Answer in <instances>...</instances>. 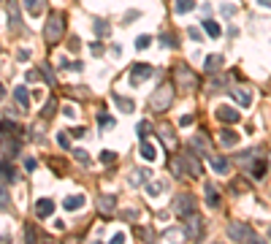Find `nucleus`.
Wrapping results in <instances>:
<instances>
[{
	"mask_svg": "<svg viewBox=\"0 0 271 244\" xmlns=\"http://www.w3.org/2000/svg\"><path fill=\"white\" fill-rule=\"evenodd\" d=\"M203 225H206V220H201V214H187V220H184V239H190V242H201L203 239Z\"/></svg>",
	"mask_w": 271,
	"mask_h": 244,
	"instance_id": "7ed1b4c3",
	"label": "nucleus"
},
{
	"mask_svg": "<svg viewBox=\"0 0 271 244\" xmlns=\"http://www.w3.org/2000/svg\"><path fill=\"white\" fill-rule=\"evenodd\" d=\"M108 33H111V27H108L103 19H98V22H95V35H98V38H106Z\"/></svg>",
	"mask_w": 271,
	"mask_h": 244,
	"instance_id": "cd10ccee",
	"label": "nucleus"
},
{
	"mask_svg": "<svg viewBox=\"0 0 271 244\" xmlns=\"http://www.w3.org/2000/svg\"><path fill=\"white\" fill-rule=\"evenodd\" d=\"M125 242V233H114V236H111V244H122Z\"/></svg>",
	"mask_w": 271,
	"mask_h": 244,
	"instance_id": "49530a36",
	"label": "nucleus"
},
{
	"mask_svg": "<svg viewBox=\"0 0 271 244\" xmlns=\"http://www.w3.org/2000/svg\"><path fill=\"white\" fill-rule=\"evenodd\" d=\"M57 141H60V147H62V149H65V147H71V138H68L65 133H60V136H57Z\"/></svg>",
	"mask_w": 271,
	"mask_h": 244,
	"instance_id": "79ce46f5",
	"label": "nucleus"
},
{
	"mask_svg": "<svg viewBox=\"0 0 271 244\" xmlns=\"http://www.w3.org/2000/svg\"><path fill=\"white\" fill-rule=\"evenodd\" d=\"M136 130H138V138H147V136H149V130H152V125H149V120H141Z\"/></svg>",
	"mask_w": 271,
	"mask_h": 244,
	"instance_id": "7c9ffc66",
	"label": "nucleus"
},
{
	"mask_svg": "<svg viewBox=\"0 0 271 244\" xmlns=\"http://www.w3.org/2000/svg\"><path fill=\"white\" fill-rule=\"evenodd\" d=\"M174 81H176V87L179 90H198V76L193 74L184 62L174 68Z\"/></svg>",
	"mask_w": 271,
	"mask_h": 244,
	"instance_id": "39448f33",
	"label": "nucleus"
},
{
	"mask_svg": "<svg viewBox=\"0 0 271 244\" xmlns=\"http://www.w3.org/2000/svg\"><path fill=\"white\" fill-rule=\"evenodd\" d=\"M193 8H196V0H176V3H174L176 14H190Z\"/></svg>",
	"mask_w": 271,
	"mask_h": 244,
	"instance_id": "5701e85b",
	"label": "nucleus"
},
{
	"mask_svg": "<svg viewBox=\"0 0 271 244\" xmlns=\"http://www.w3.org/2000/svg\"><path fill=\"white\" fill-rule=\"evenodd\" d=\"M114 157H117V155L111 152V149H103V152H101V160H103V163H114Z\"/></svg>",
	"mask_w": 271,
	"mask_h": 244,
	"instance_id": "e433bc0d",
	"label": "nucleus"
},
{
	"mask_svg": "<svg viewBox=\"0 0 271 244\" xmlns=\"http://www.w3.org/2000/svg\"><path fill=\"white\" fill-rule=\"evenodd\" d=\"M190 38H193V41H201V33H198L196 27H193V30H190Z\"/></svg>",
	"mask_w": 271,
	"mask_h": 244,
	"instance_id": "3c124183",
	"label": "nucleus"
},
{
	"mask_svg": "<svg viewBox=\"0 0 271 244\" xmlns=\"http://www.w3.org/2000/svg\"><path fill=\"white\" fill-rule=\"evenodd\" d=\"M230 95H233L241 106H250L252 103V92L250 90H244V87H230Z\"/></svg>",
	"mask_w": 271,
	"mask_h": 244,
	"instance_id": "f3484780",
	"label": "nucleus"
},
{
	"mask_svg": "<svg viewBox=\"0 0 271 244\" xmlns=\"http://www.w3.org/2000/svg\"><path fill=\"white\" fill-rule=\"evenodd\" d=\"M236 141H239L236 130H223V133H220V144H223V147H233Z\"/></svg>",
	"mask_w": 271,
	"mask_h": 244,
	"instance_id": "6ab92c4d",
	"label": "nucleus"
},
{
	"mask_svg": "<svg viewBox=\"0 0 271 244\" xmlns=\"http://www.w3.org/2000/svg\"><path fill=\"white\" fill-rule=\"evenodd\" d=\"M68 44H71V46H68V49H71V52H79V46H81V41H79V35H74V38L68 41Z\"/></svg>",
	"mask_w": 271,
	"mask_h": 244,
	"instance_id": "58836bf2",
	"label": "nucleus"
},
{
	"mask_svg": "<svg viewBox=\"0 0 271 244\" xmlns=\"http://www.w3.org/2000/svg\"><path fill=\"white\" fill-rule=\"evenodd\" d=\"M252 174H255V179H263V174H266V163H257Z\"/></svg>",
	"mask_w": 271,
	"mask_h": 244,
	"instance_id": "4c0bfd02",
	"label": "nucleus"
},
{
	"mask_svg": "<svg viewBox=\"0 0 271 244\" xmlns=\"http://www.w3.org/2000/svg\"><path fill=\"white\" fill-rule=\"evenodd\" d=\"M149 171H136L133 176H130V184H144V182H149Z\"/></svg>",
	"mask_w": 271,
	"mask_h": 244,
	"instance_id": "c85d7f7f",
	"label": "nucleus"
},
{
	"mask_svg": "<svg viewBox=\"0 0 271 244\" xmlns=\"http://www.w3.org/2000/svg\"><path fill=\"white\" fill-rule=\"evenodd\" d=\"M54 212V201L52 198H38V203H35V214L38 217H49Z\"/></svg>",
	"mask_w": 271,
	"mask_h": 244,
	"instance_id": "2eb2a0df",
	"label": "nucleus"
},
{
	"mask_svg": "<svg viewBox=\"0 0 271 244\" xmlns=\"http://www.w3.org/2000/svg\"><path fill=\"white\" fill-rule=\"evenodd\" d=\"M152 74H155V71H152V65H149V62H136L133 71H130V84H133V87H138V84H141L144 79H149Z\"/></svg>",
	"mask_w": 271,
	"mask_h": 244,
	"instance_id": "0eeeda50",
	"label": "nucleus"
},
{
	"mask_svg": "<svg viewBox=\"0 0 271 244\" xmlns=\"http://www.w3.org/2000/svg\"><path fill=\"white\" fill-rule=\"evenodd\" d=\"M206 201H209L211 209H217V206H220V193H217L214 184H206Z\"/></svg>",
	"mask_w": 271,
	"mask_h": 244,
	"instance_id": "aec40b11",
	"label": "nucleus"
},
{
	"mask_svg": "<svg viewBox=\"0 0 271 244\" xmlns=\"http://www.w3.org/2000/svg\"><path fill=\"white\" fill-rule=\"evenodd\" d=\"M217 120L233 125V122H239V111L233 106H220V108H217Z\"/></svg>",
	"mask_w": 271,
	"mask_h": 244,
	"instance_id": "6e6552de",
	"label": "nucleus"
},
{
	"mask_svg": "<svg viewBox=\"0 0 271 244\" xmlns=\"http://www.w3.org/2000/svg\"><path fill=\"white\" fill-rule=\"evenodd\" d=\"M269 239H271V228H269Z\"/></svg>",
	"mask_w": 271,
	"mask_h": 244,
	"instance_id": "864d4df0",
	"label": "nucleus"
},
{
	"mask_svg": "<svg viewBox=\"0 0 271 244\" xmlns=\"http://www.w3.org/2000/svg\"><path fill=\"white\" fill-rule=\"evenodd\" d=\"M206 157H209V163H211V168H214V171H217V174H228V168H230V163H228V160H225V157H223V155H211V152H209V155H206Z\"/></svg>",
	"mask_w": 271,
	"mask_h": 244,
	"instance_id": "9b49d317",
	"label": "nucleus"
},
{
	"mask_svg": "<svg viewBox=\"0 0 271 244\" xmlns=\"http://www.w3.org/2000/svg\"><path fill=\"white\" fill-rule=\"evenodd\" d=\"M14 98H16V103H19L22 108H27L30 106V92H27V87H14Z\"/></svg>",
	"mask_w": 271,
	"mask_h": 244,
	"instance_id": "a211bd4d",
	"label": "nucleus"
},
{
	"mask_svg": "<svg viewBox=\"0 0 271 244\" xmlns=\"http://www.w3.org/2000/svg\"><path fill=\"white\" fill-rule=\"evenodd\" d=\"M203 30H206L211 38H220V25H217L214 19H206V22H203Z\"/></svg>",
	"mask_w": 271,
	"mask_h": 244,
	"instance_id": "bb28decb",
	"label": "nucleus"
},
{
	"mask_svg": "<svg viewBox=\"0 0 271 244\" xmlns=\"http://www.w3.org/2000/svg\"><path fill=\"white\" fill-rule=\"evenodd\" d=\"M25 8L30 16H38V14L44 11V0H25Z\"/></svg>",
	"mask_w": 271,
	"mask_h": 244,
	"instance_id": "b1692460",
	"label": "nucleus"
},
{
	"mask_svg": "<svg viewBox=\"0 0 271 244\" xmlns=\"http://www.w3.org/2000/svg\"><path fill=\"white\" fill-rule=\"evenodd\" d=\"M179 125H182V128H187V125H193V114H184L182 120H179Z\"/></svg>",
	"mask_w": 271,
	"mask_h": 244,
	"instance_id": "a18cd8bd",
	"label": "nucleus"
},
{
	"mask_svg": "<svg viewBox=\"0 0 271 244\" xmlns=\"http://www.w3.org/2000/svg\"><path fill=\"white\" fill-rule=\"evenodd\" d=\"M223 14H225V16H233V14H236V8H233V6H223Z\"/></svg>",
	"mask_w": 271,
	"mask_h": 244,
	"instance_id": "09e8293b",
	"label": "nucleus"
},
{
	"mask_svg": "<svg viewBox=\"0 0 271 244\" xmlns=\"http://www.w3.org/2000/svg\"><path fill=\"white\" fill-rule=\"evenodd\" d=\"M184 163H187L190 176H193V179L203 174V171H201V163H198V157H196V152H193V149H190V152H184Z\"/></svg>",
	"mask_w": 271,
	"mask_h": 244,
	"instance_id": "9d476101",
	"label": "nucleus"
},
{
	"mask_svg": "<svg viewBox=\"0 0 271 244\" xmlns=\"http://www.w3.org/2000/svg\"><path fill=\"white\" fill-rule=\"evenodd\" d=\"M203 68H206V74H217V71L223 68V54H209V57L203 60Z\"/></svg>",
	"mask_w": 271,
	"mask_h": 244,
	"instance_id": "4468645a",
	"label": "nucleus"
},
{
	"mask_svg": "<svg viewBox=\"0 0 271 244\" xmlns=\"http://www.w3.org/2000/svg\"><path fill=\"white\" fill-rule=\"evenodd\" d=\"M98 125H101V128H108V125H114V120H111V117H101Z\"/></svg>",
	"mask_w": 271,
	"mask_h": 244,
	"instance_id": "37998d69",
	"label": "nucleus"
},
{
	"mask_svg": "<svg viewBox=\"0 0 271 244\" xmlns=\"http://www.w3.org/2000/svg\"><path fill=\"white\" fill-rule=\"evenodd\" d=\"M190 147H193V149H201V155H209V138H203V136H196Z\"/></svg>",
	"mask_w": 271,
	"mask_h": 244,
	"instance_id": "a878e982",
	"label": "nucleus"
},
{
	"mask_svg": "<svg viewBox=\"0 0 271 244\" xmlns=\"http://www.w3.org/2000/svg\"><path fill=\"white\" fill-rule=\"evenodd\" d=\"M54 111H57V101H49L46 106H44V117H52Z\"/></svg>",
	"mask_w": 271,
	"mask_h": 244,
	"instance_id": "f704fd0d",
	"label": "nucleus"
},
{
	"mask_svg": "<svg viewBox=\"0 0 271 244\" xmlns=\"http://www.w3.org/2000/svg\"><path fill=\"white\" fill-rule=\"evenodd\" d=\"M114 209H117V198L114 196H101L98 198V212H101V214H111Z\"/></svg>",
	"mask_w": 271,
	"mask_h": 244,
	"instance_id": "f8f14e48",
	"label": "nucleus"
},
{
	"mask_svg": "<svg viewBox=\"0 0 271 244\" xmlns=\"http://www.w3.org/2000/svg\"><path fill=\"white\" fill-rule=\"evenodd\" d=\"M141 157H144V160H149V163H152V160L157 157L155 147H152V144H149L147 138H141Z\"/></svg>",
	"mask_w": 271,
	"mask_h": 244,
	"instance_id": "4be33fe9",
	"label": "nucleus"
},
{
	"mask_svg": "<svg viewBox=\"0 0 271 244\" xmlns=\"http://www.w3.org/2000/svg\"><path fill=\"white\" fill-rule=\"evenodd\" d=\"M76 157H79V160L84 163V166H87V163H90V155H87V152H84V149H76Z\"/></svg>",
	"mask_w": 271,
	"mask_h": 244,
	"instance_id": "a19ab883",
	"label": "nucleus"
},
{
	"mask_svg": "<svg viewBox=\"0 0 271 244\" xmlns=\"http://www.w3.org/2000/svg\"><path fill=\"white\" fill-rule=\"evenodd\" d=\"M166 187V184H160V182H155V184H149V196H157L160 190Z\"/></svg>",
	"mask_w": 271,
	"mask_h": 244,
	"instance_id": "ea45409f",
	"label": "nucleus"
},
{
	"mask_svg": "<svg viewBox=\"0 0 271 244\" xmlns=\"http://www.w3.org/2000/svg\"><path fill=\"white\" fill-rule=\"evenodd\" d=\"M6 16H8V25H19V3L16 0H8L6 3Z\"/></svg>",
	"mask_w": 271,
	"mask_h": 244,
	"instance_id": "dca6fc26",
	"label": "nucleus"
},
{
	"mask_svg": "<svg viewBox=\"0 0 271 244\" xmlns=\"http://www.w3.org/2000/svg\"><path fill=\"white\" fill-rule=\"evenodd\" d=\"M157 136H160V141H166V147H171V149L176 147V136H174V130H171V125H160Z\"/></svg>",
	"mask_w": 271,
	"mask_h": 244,
	"instance_id": "ddd939ff",
	"label": "nucleus"
},
{
	"mask_svg": "<svg viewBox=\"0 0 271 244\" xmlns=\"http://www.w3.org/2000/svg\"><path fill=\"white\" fill-rule=\"evenodd\" d=\"M174 212L179 217H187L196 212V198L190 196V193H182V196H176L174 198Z\"/></svg>",
	"mask_w": 271,
	"mask_h": 244,
	"instance_id": "423d86ee",
	"label": "nucleus"
},
{
	"mask_svg": "<svg viewBox=\"0 0 271 244\" xmlns=\"http://www.w3.org/2000/svg\"><path fill=\"white\" fill-rule=\"evenodd\" d=\"M62 33H65V16L62 14H49L46 27H44V41L52 46V44H57L62 38Z\"/></svg>",
	"mask_w": 271,
	"mask_h": 244,
	"instance_id": "f257e3e1",
	"label": "nucleus"
},
{
	"mask_svg": "<svg viewBox=\"0 0 271 244\" xmlns=\"http://www.w3.org/2000/svg\"><path fill=\"white\" fill-rule=\"evenodd\" d=\"M8 179H11V182H14V168H11V166H8L6 160H3V182L8 184Z\"/></svg>",
	"mask_w": 271,
	"mask_h": 244,
	"instance_id": "72a5a7b5",
	"label": "nucleus"
},
{
	"mask_svg": "<svg viewBox=\"0 0 271 244\" xmlns=\"http://www.w3.org/2000/svg\"><path fill=\"white\" fill-rule=\"evenodd\" d=\"M171 103H174V87H168V84H160L152 92V98H149V108L152 111H166Z\"/></svg>",
	"mask_w": 271,
	"mask_h": 244,
	"instance_id": "f03ea898",
	"label": "nucleus"
},
{
	"mask_svg": "<svg viewBox=\"0 0 271 244\" xmlns=\"http://www.w3.org/2000/svg\"><path fill=\"white\" fill-rule=\"evenodd\" d=\"M111 98H114V103L122 108V111H125V114H130V111H133V101H128V98H122L120 92H114Z\"/></svg>",
	"mask_w": 271,
	"mask_h": 244,
	"instance_id": "393cba45",
	"label": "nucleus"
},
{
	"mask_svg": "<svg viewBox=\"0 0 271 244\" xmlns=\"http://www.w3.org/2000/svg\"><path fill=\"white\" fill-rule=\"evenodd\" d=\"M149 44H152L149 35H138V38H136V49H149Z\"/></svg>",
	"mask_w": 271,
	"mask_h": 244,
	"instance_id": "473e14b6",
	"label": "nucleus"
},
{
	"mask_svg": "<svg viewBox=\"0 0 271 244\" xmlns=\"http://www.w3.org/2000/svg\"><path fill=\"white\" fill-rule=\"evenodd\" d=\"M68 212H76V209H81L84 206V196H71V198H65V203H62Z\"/></svg>",
	"mask_w": 271,
	"mask_h": 244,
	"instance_id": "412c9836",
	"label": "nucleus"
},
{
	"mask_svg": "<svg viewBox=\"0 0 271 244\" xmlns=\"http://www.w3.org/2000/svg\"><path fill=\"white\" fill-rule=\"evenodd\" d=\"M41 76L46 79L49 87H54V84H57V79H54V74H52V68H49V65H41Z\"/></svg>",
	"mask_w": 271,
	"mask_h": 244,
	"instance_id": "c756f323",
	"label": "nucleus"
},
{
	"mask_svg": "<svg viewBox=\"0 0 271 244\" xmlns=\"http://www.w3.org/2000/svg\"><path fill=\"white\" fill-rule=\"evenodd\" d=\"M35 166H38V163H35V157H27V160H25V168L27 171H35Z\"/></svg>",
	"mask_w": 271,
	"mask_h": 244,
	"instance_id": "c03bdc74",
	"label": "nucleus"
},
{
	"mask_svg": "<svg viewBox=\"0 0 271 244\" xmlns=\"http://www.w3.org/2000/svg\"><path fill=\"white\" fill-rule=\"evenodd\" d=\"M228 239L230 242H257V233L247 223L233 220V223H228Z\"/></svg>",
	"mask_w": 271,
	"mask_h": 244,
	"instance_id": "20e7f679",
	"label": "nucleus"
},
{
	"mask_svg": "<svg viewBox=\"0 0 271 244\" xmlns=\"http://www.w3.org/2000/svg\"><path fill=\"white\" fill-rule=\"evenodd\" d=\"M62 114H65V117H76V108L74 106H65V108H62Z\"/></svg>",
	"mask_w": 271,
	"mask_h": 244,
	"instance_id": "de8ad7c7",
	"label": "nucleus"
},
{
	"mask_svg": "<svg viewBox=\"0 0 271 244\" xmlns=\"http://www.w3.org/2000/svg\"><path fill=\"white\" fill-rule=\"evenodd\" d=\"M90 52H92L95 57H101V54H103V44H101V41H95V44H90Z\"/></svg>",
	"mask_w": 271,
	"mask_h": 244,
	"instance_id": "c9c22d12",
	"label": "nucleus"
},
{
	"mask_svg": "<svg viewBox=\"0 0 271 244\" xmlns=\"http://www.w3.org/2000/svg\"><path fill=\"white\" fill-rule=\"evenodd\" d=\"M74 136H76V138H84V136H87V130H84V128H76Z\"/></svg>",
	"mask_w": 271,
	"mask_h": 244,
	"instance_id": "8fccbe9b",
	"label": "nucleus"
},
{
	"mask_svg": "<svg viewBox=\"0 0 271 244\" xmlns=\"http://www.w3.org/2000/svg\"><path fill=\"white\" fill-rule=\"evenodd\" d=\"M171 174H174L176 179H184V176L190 174L187 163H184V155H179V157H174V160H171Z\"/></svg>",
	"mask_w": 271,
	"mask_h": 244,
	"instance_id": "1a4fd4ad",
	"label": "nucleus"
},
{
	"mask_svg": "<svg viewBox=\"0 0 271 244\" xmlns=\"http://www.w3.org/2000/svg\"><path fill=\"white\" fill-rule=\"evenodd\" d=\"M257 3H260L263 8H271V0H257Z\"/></svg>",
	"mask_w": 271,
	"mask_h": 244,
	"instance_id": "603ef678",
	"label": "nucleus"
},
{
	"mask_svg": "<svg viewBox=\"0 0 271 244\" xmlns=\"http://www.w3.org/2000/svg\"><path fill=\"white\" fill-rule=\"evenodd\" d=\"M160 44L163 46H168V49H176V38L171 33H160Z\"/></svg>",
	"mask_w": 271,
	"mask_h": 244,
	"instance_id": "2f4dec72",
	"label": "nucleus"
}]
</instances>
